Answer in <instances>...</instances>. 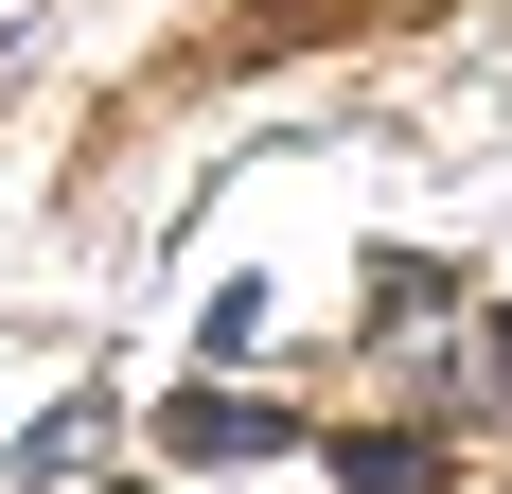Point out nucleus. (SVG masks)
I'll return each mask as SVG.
<instances>
[{
  "instance_id": "2",
  "label": "nucleus",
  "mask_w": 512,
  "mask_h": 494,
  "mask_svg": "<svg viewBox=\"0 0 512 494\" xmlns=\"http://www.w3.org/2000/svg\"><path fill=\"white\" fill-rule=\"evenodd\" d=\"M336 494H442V442H336Z\"/></svg>"
},
{
  "instance_id": "3",
  "label": "nucleus",
  "mask_w": 512,
  "mask_h": 494,
  "mask_svg": "<svg viewBox=\"0 0 512 494\" xmlns=\"http://www.w3.org/2000/svg\"><path fill=\"white\" fill-rule=\"evenodd\" d=\"M477 371H495V389H512V318H495V336H477Z\"/></svg>"
},
{
  "instance_id": "1",
  "label": "nucleus",
  "mask_w": 512,
  "mask_h": 494,
  "mask_svg": "<svg viewBox=\"0 0 512 494\" xmlns=\"http://www.w3.org/2000/svg\"><path fill=\"white\" fill-rule=\"evenodd\" d=\"M159 442H177V459H265V442H283V406H212V389H177V406H159Z\"/></svg>"
}]
</instances>
